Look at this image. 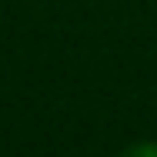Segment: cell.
I'll use <instances>...</instances> for the list:
<instances>
[{
	"instance_id": "1",
	"label": "cell",
	"mask_w": 157,
	"mask_h": 157,
	"mask_svg": "<svg viewBox=\"0 0 157 157\" xmlns=\"http://www.w3.org/2000/svg\"><path fill=\"white\" fill-rule=\"evenodd\" d=\"M117 157H157V140H144V144H130L127 151H121Z\"/></svg>"
}]
</instances>
